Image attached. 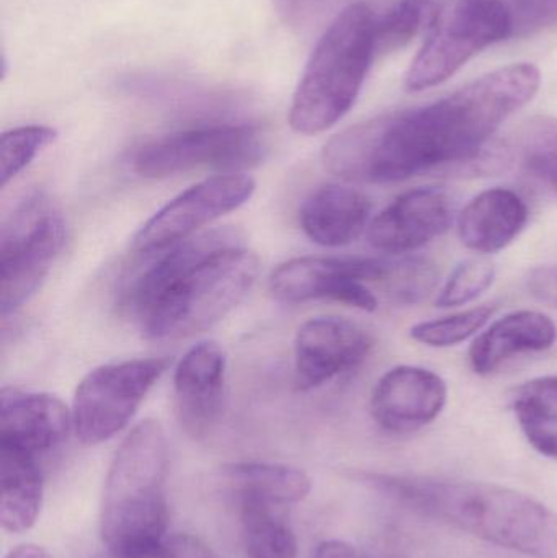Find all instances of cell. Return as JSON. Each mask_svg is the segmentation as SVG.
<instances>
[{"label": "cell", "mask_w": 557, "mask_h": 558, "mask_svg": "<svg viewBox=\"0 0 557 558\" xmlns=\"http://www.w3.org/2000/svg\"><path fill=\"white\" fill-rule=\"evenodd\" d=\"M540 84L533 64L497 69L435 104L347 128L324 146V167L346 182L386 185L473 162L499 128L538 94Z\"/></svg>", "instance_id": "obj_1"}, {"label": "cell", "mask_w": 557, "mask_h": 558, "mask_svg": "<svg viewBox=\"0 0 557 558\" xmlns=\"http://www.w3.org/2000/svg\"><path fill=\"white\" fill-rule=\"evenodd\" d=\"M242 241L238 229L216 228L153 252L123 292L124 307L149 340L203 333L238 307L261 271Z\"/></svg>", "instance_id": "obj_2"}, {"label": "cell", "mask_w": 557, "mask_h": 558, "mask_svg": "<svg viewBox=\"0 0 557 558\" xmlns=\"http://www.w3.org/2000/svg\"><path fill=\"white\" fill-rule=\"evenodd\" d=\"M399 504L477 539L530 558H557V513L529 495L486 482L368 475Z\"/></svg>", "instance_id": "obj_3"}, {"label": "cell", "mask_w": 557, "mask_h": 558, "mask_svg": "<svg viewBox=\"0 0 557 558\" xmlns=\"http://www.w3.org/2000/svg\"><path fill=\"white\" fill-rule=\"evenodd\" d=\"M169 446L156 420L137 423L108 469L101 541L113 558H156L166 543Z\"/></svg>", "instance_id": "obj_4"}, {"label": "cell", "mask_w": 557, "mask_h": 558, "mask_svg": "<svg viewBox=\"0 0 557 558\" xmlns=\"http://www.w3.org/2000/svg\"><path fill=\"white\" fill-rule=\"evenodd\" d=\"M375 26L372 9L362 2L347 7L330 23L291 101L294 133H324L352 110L376 54Z\"/></svg>", "instance_id": "obj_5"}, {"label": "cell", "mask_w": 557, "mask_h": 558, "mask_svg": "<svg viewBox=\"0 0 557 558\" xmlns=\"http://www.w3.org/2000/svg\"><path fill=\"white\" fill-rule=\"evenodd\" d=\"M512 36L500 0H444L428 25L424 46L405 72L409 92L437 87L487 46Z\"/></svg>", "instance_id": "obj_6"}, {"label": "cell", "mask_w": 557, "mask_h": 558, "mask_svg": "<svg viewBox=\"0 0 557 558\" xmlns=\"http://www.w3.org/2000/svg\"><path fill=\"white\" fill-rule=\"evenodd\" d=\"M65 244L61 213L43 195L23 199L0 234V311L15 312L41 288Z\"/></svg>", "instance_id": "obj_7"}, {"label": "cell", "mask_w": 557, "mask_h": 558, "mask_svg": "<svg viewBox=\"0 0 557 558\" xmlns=\"http://www.w3.org/2000/svg\"><path fill=\"white\" fill-rule=\"evenodd\" d=\"M267 137L254 124H209L150 141L136 150L133 169L159 180L195 169L244 170L267 156Z\"/></svg>", "instance_id": "obj_8"}, {"label": "cell", "mask_w": 557, "mask_h": 558, "mask_svg": "<svg viewBox=\"0 0 557 558\" xmlns=\"http://www.w3.org/2000/svg\"><path fill=\"white\" fill-rule=\"evenodd\" d=\"M170 364V357H141L90 371L75 389L72 405L77 438L84 445H100L126 428Z\"/></svg>", "instance_id": "obj_9"}, {"label": "cell", "mask_w": 557, "mask_h": 558, "mask_svg": "<svg viewBox=\"0 0 557 558\" xmlns=\"http://www.w3.org/2000/svg\"><path fill=\"white\" fill-rule=\"evenodd\" d=\"M392 260L359 257H301L280 265L270 275L268 288L284 304L339 302L359 311L375 312L378 298L368 282H383Z\"/></svg>", "instance_id": "obj_10"}, {"label": "cell", "mask_w": 557, "mask_h": 558, "mask_svg": "<svg viewBox=\"0 0 557 558\" xmlns=\"http://www.w3.org/2000/svg\"><path fill=\"white\" fill-rule=\"evenodd\" d=\"M255 189V180L244 173H226L196 183L144 222L134 235V251L153 254L192 238L199 229L244 206Z\"/></svg>", "instance_id": "obj_11"}, {"label": "cell", "mask_w": 557, "mask_h": 558, "mask_svg": "<svg viewBox=\"0 0 557 558\" xmlns=\"http://www.w3.org/2000/svg\"><path fill=\"white\" fill-rule=\"evenodd\" d=\"M372 347L368 331L347 318L304 322L294 340V386L307 392L330 383L359 367Z\"/></svg>", "instance_id": "obj_12"}, {"label": "cell", "mask_w": 557, "mask_h": 558, "mask_svg": "<svg viewBox=\"0 0 557 558\" xmlns=\"http://www.w3.org/2000/svg\"><path fill=\"white\" fill-rule=\"evenodd\" d=\"M453 219V202L445 190H409L370 222L366 238L375 251L404 255L444 235Z\"/></svg>", "instance_id": "obj_13"}, {"label": "cell", "mask_w": 557, "mask_h": 558, "mask_svg": "<svg viewBox=\"0 0 557 558\" xmlns=\"http://www.w3.org/2000/svg\"><path fill=\"white\" fill-rule=\"evenodd\" d=\"M447 400V383L437 373L401 364L379 377L370 409L373 420L385 432L404 435L434 423Z\"/></svg>", "instance_id": "obj_14"}, {"label": "cell", "mask_w": 557, "mask_h": 558, "mask_svg": "<svg viewBox=\"0 0 557 558\" xmlns=\"http://www.w3.org/2000/svg\"><path fill=\"white\" fill-rule=\"evenodd\" d=\"M226 354L216 341L190 348L173 373V407L186 435L203 439L216 428L225 403Z\"/></svg>", "instance_id": "obj_15"}, {"label": "cell", "mask_w": 557, "mask_h": 558, "mask_svg": "<svg viewBox=\"0 0 557 558\" xmlns=\"http://www.w3.org/2000/svg\"><path fill=\"white\" fill-rule=\"evenodd\" d=\"M72 428V412L58 397L15 387L0 392V448L36 458L61 446Z\"/></svg>", "instance_id": "obj_16"}, {"label": "cell", "mask_w": 557, "mask_h": 558, "mask_svg": "<svg viewBox=\"0 0 557 558\" xmlns=\"http://www.w3.org/2000/svg\"><path fill=\"white\" fill-rule=\"evenodd\" d=\"M372 202L352 186L327 183L317 186L300 208V226L320 247H346L368 231Z\"/></svg>", "instance_id": "obj_17"}, {"label": "cell", "mask_w": 557, "mask_h": 558, "mask_svg": "<svg viewBox=\"0 0 557 558\" xmlns=\"http://www.w3.org/2000/svg\"><path fill=\"white\" fill-rule=\"evenodd\" d=\"M529 218L522 196L497 186L464 206L458 216V238L464 247L486 257L509 247L525 231Z\"/></svg>", "instance_id": "obj_18"}, {"label": "cell", "mask_w": 557, "mask_h": 558, "mask_svg": "<svg viewBox=\"0 0 557 558\" xmlns=\"http://www.w3.org/2000/svg\"><path fill=\"white\" fill-rule=\"evenodd\" d=\"M555 322L536 311H517L491 324L470 348L474 373L489 376L520 354L542 353L555 347Z\"/></svg>", "instance_id": "obj_19"}, {"label": "cell", "mask_w": 557, "mask_h": 558, "mask_svg": "<svg viewBox=\"0 0 557 558\" xmlns=\"http://www.w3.org/2000/svg\"><path fill=\"white\" fill-rule=\"evenodd\" d=\"M0 523L7 533L32 530L43 504V475L35 456L0 448Z\"/></svg>", "instance_id": "obj_20"}, {"label": "cell", "mask_w": 557, "mask_h": 558, "mask_svg": "<svg viewBox=\"0 0 557 558\" xmlns=\"http://www.w3.org/2000/svg\"><path fill=\"white\" fill-rule=\"evenodd\" d=\"M226 478L239 498L271 505H290L304 500L311 481L301 469L270 462H238L225 469Z\"/></svg>", "instance_id": "obj_21"}, {"label": "cell", "mask_w": 557, "mask_h": 558, "mask_svg": "<svg viewBox=\"0 0 557 558\" xmlns=\"http://www.w3.org/2000/svg\"><path fill=\"white\" fill-rule=\"evenodd\" d=\"M512 405L530 446L557 461V374L536 377L520 386Z\"/></svg>", "instance_id": "obj_22"}, {"label": "cell", "mask_w": 557, "mask_h": 558, "mask_svg": "<svg viewBox=\"0 0 557 558\" xmlns=\"http://www.w3.org/2000/svg\"><path fill=\"white\" fill-rule=\"evenodd\" d=\"M241 521L249 558H296L293 531L278 520L271 505L241 498Z\"/></svg>", "instance_id": "obj_23"}, {"label": "cell", "mask_w": 557, "mask_h": 558, "mask_svg": "<svg viewBox=\"0 0 557 558\" xmlns=\"http://www.w3.org/2000/svg\"><path fill=\"white\" fill-rule=\"evenodd\" d=\"M516 154L520 167L557 195V118L526 121L517 134Z\"/></svg>", "instance_id": "obj_24"}, {"label": "cell", "mask_w": 557, "mask_h": 558, "mask_svg": "<svg viewBox=\"0 0 557 558\" xmlns=\"http://www.w3.org/2000/svg\"><path fill=\"white\" fill-rule=\"evenodd\" d=\"M496 311V305H480L434 320L421 322L411 328V338L431 348L457 347L480 333Z\"/></svg>", "instance_id": "obj_25"}, {"label": "cell", "mask_w": 557, "mask_h": 558, "mask_svg": "<svg viewBox=\"0 0 557 558\" xmlns=\"http://www.w3.org/2000/svg\"><path fill=\"white\" fill-rule=\"evenodd\" d=\"M437 3L434 0H401L383 19L376 20V52L404 48L424 26L431 25Z\"/></svg>", "instance_id": "obj_26"}, {"label": "cell", "mask_w": 557, "mask_h": 558, "mask_svg": "<svg viewBox=\"0 0 557 558\" xmlns=\"http://www.w3.org/2000/svg\"><path fill=\"white\" fill-rule=\"evenodd\" d=\"M58 140V131L41 124L13 128L0 137V185L7 186L46 147Z\"/></svg>", "instance_id": "obj_27"}, {"label": "cell", "mask_w": 557, "mask_h": 558, "mask_svg": "<svg viewBox=\"0 0 557 558\" xmlns=\"http://www.w3.org/2000/svg\"><path fill=\"white\" fill-rule=\"evenodd\" d=\"M496 277V264L491 258L484 255L468 258L451 271L444 288L438 291L435 304L440 308L471 304L494 284Z\"/></svg>", "instance_id": "obj_28"}, {"label": "cell", "mask_w": 557, "mask_h": 558, "mask_svg": "<svg viewBox=\"0 0 557 558\" xmlns=\"http://www.w3.org/2000/svg\"><path fill=\"white\" fill-rule=\"evenodd\" d=\"M438 282L437 267L427 258L392 260L388 277L382 282L396 304L414 305L427 299Z\"/></svg>", "instance_id": "obj_29"}, {"label": "cell", "mask_w": 557, "mask_h": 558, "mask_svg": "<svg viewBox=\"0 0 557 558\" xmlns=\"http://www.w3.org/2000/svg\"><path fill=\"white\" fill-rule=\"evenodd\" d=\"M512 26V36H529L557 23V0H500Z\"/></svg>", "instance_id": "obj_30"}, {"label": "cell", "mask_w": 557, "mask_h": 558, "mask_svg": "<svg viewBox=\"0 0 557 558\" xmlns=\"http://www.w3.org/2000/svg\"><path fill=\"white\" fill-rule=\"evenodd\" d=\"M330 0H274L278 16L291 28H307L324 12Z\"/></svg>", "instance_id": "obj_31"}, {"label": "cell", "mask_w": 557, "mask_h": 558, "mask_svg": "<svg viewBox=\"0 0 557 558\" xmlns=\"http://www.w3.org/2000/svg\"><path fill=\"white\" fill-rule=\"evenodd\" d=\"M526 291L543 304L557 307V265L533 268L525 279Z\"/></svg>", "instance_id": "obj_32"}, {"label": "cell", "mask_w": 557, "mask_h": 558, "mask_svg": "<svg viewBox=\"0 0 557 558\" xmlns=\"http://www.w3.org/2000/svg\"><path fill=\"white\" fill-rule=\"evenodd\" d=\"M156 558H218L198 537L177 534L167 537Z\"/></svg>", "instance_id": "obj_33"}, {"label": "cell", "mask_w": 557, "mask_h": 558, "mask_svg": "<svg viewBox=\"0 0 557 558\" xmlns=\"http://www.w3.org/2000/svg\"><path fill=\"white\" fill-rule=\"evenodd\" d=\"M314 558H356V550L346 541H324L314 550Z\"/></svg>", "instance_id": "obj_34"}, {"label": "cell", "mask_w": 557, "mask_h": 558, "mask_svg": "<svg viewBox=\"0 0 557 558\" xmlns=\"http://www.w3.org/2000/svg\"><path fill=\"white\" fill-rule=\"evenodd\" d=\"M5 558H52L46 553L43 547L35 546V544H23V546L15 547L10 550L9 556Z\"/></svg>", "instance_id": "obj_35"}]
</instances>
